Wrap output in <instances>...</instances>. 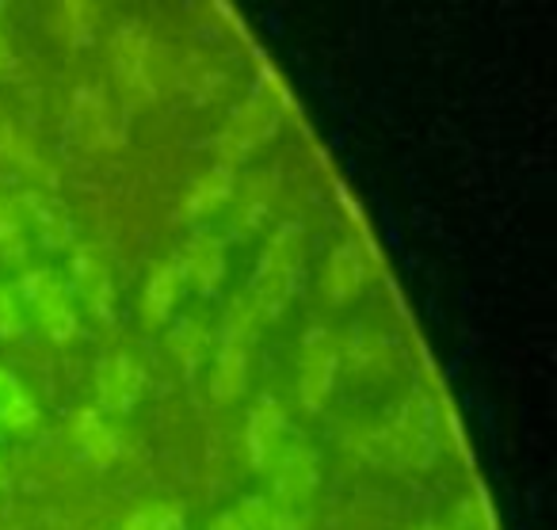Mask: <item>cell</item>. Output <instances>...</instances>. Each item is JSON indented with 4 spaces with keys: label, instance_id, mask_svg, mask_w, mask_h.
Listing matches in <instances>:
<instances>
[{
    "label": "cell",
    "instance_id": "1",
    "mask_svg": "<svg viewBox=\"0 0 557 530\" xmlns=\"http://www.w3.org/2000/svg\"><path fill=\"white\" fill-rule=\"evenodd\" d=\"M367 458L394 469H428L440 461V416L424 393L397 400L386 423L363 443Z\"/></svg>",
    "mask_w": 557,
    "mask_h": 530
},
{
    "label": "cell",
    "instance_id": "2",
    "mask_svg": "<svg viewBox=\"0 0 557 530\" xmlns=\"http://www.w3.org/2000/svg\"><path fill=\"white\" fill-rule=\"evenodd\" d=\"M302 279H306V225L287 218L260 245V256H256L252 279H248L245 291L252 294L256 306L263 309V317L271 324L275 317L287 313L290 301L298 298Z\"/></svg>",
    "mask_w": 557,
    "mask_h": 530
},
{
    "label": "cell",
    "instance_id": "3",
    "mask_svg": "<svg viewBox=\"0 0 557 530\" xmlns=\"http://www.w3.org/2000/svg\"><path fill=\"white\" fill-rule=\"evenodd\" d=\"M16 294L24 301V313L35 329L54 344H73L81 340V309L73 301V291L65 275L54 268H24L16 283Z\"/></svg>",
    "mask_w": 557,
    "mask_h": 530
},
{
    "label": "cell",
    "instance_id": "4",
    "mask_svg": "<svg viewBox=\"0 0 557 530\" xmlns=\"http://www.w3.org/2000/svg\"><path fill=\"white\" fill-rule=\"evenodd\" d=\"M278 126H283V103H278V96L268 93V88L252 93L248 100H240L237 108H233V115L225 119V126L218 131V138H214L218 164L233 169V164L248 161L256 149H263L275 138Z\"/></svg>",
    "mask_w": 557,
    "mask_h": 530
},
{
    "label": "cell",
    "instance_id": "5",
    "mask_svg": "<svg viewBox=\"0 0 557 530\" xmlns=\"http://www.w3.org/2000/svg\"><path fill=\"white\" fill-rule=\"evenodd\" d=\"M336 378H341V340L325 329V324H310L298 344V405L302 412L318 416L336 393Z\"/></svg>",
    "mask_w": 557,
    "mask_h": 530
},
{
    "label": "cell",
    "instance_id": "6",
    "mask_svg": "<svg viewBox=\"0 0 557 530\" xmlns=\"http://www.w3.org/2000/svg\"><path fill=\"white\" fill-rule=\"evenodd\" d=\"M153 42H149L146 27L123 24L111 35V73H115L119 96H123V108H141L157 96L153 85Z\"/></svg>",
    "mask_w": 557,
    "mask_h": 530
},
{
    "label": "cell",
    "instance_id": "7",
    "mask_svg": "<svg viewBox=\"0 0 557 530\" xmlns=\"http://www.w3.org/2000/svg\"><path fill=\"white\" fill-rule=\"evenodd\" d=\"M65 134L85 153H111V149L123 146V119H119L115 103L108 100V93H100L96 85H85L70 100Z\"/></svg>",
    "mask_w": 557,
    "mask_h": 530
},
{
    "label": "cell",
    "instance_id": "8",
    "mask_svg": "<svg viewBox=\"0 0 557 530\" xmlns=\"http://www.w3.org/2000/svg\"><path fill=\"white\" fill-rule=\"evenodd\" d=\"M263 477L271 481L268 496L275 500L278 507L298 511V507L310 504L313 492L321 489V454H318V446H310L302 435H295L287 451L271 461Z\"/></svg>",
    "mask_w": 557,
    "mask_h": 530
},
{
    "label": "cell",
    "instance_id": "9",
    "mask_svg": "<svg viewBox=\"0 0 557 530\" xmlns=\"http://www.w3.org/2000/svg\"><path fill=\"white\" fill-rule=\"evenodd\" d=\"M96 412L131 416L146 397V367L134 352H108L92 370Z\"/></svg>",
    "mask_w": 557,
    "mask_h": 530
},
{
    "label": "cell",
    "instance_id": "10",
    "mask_svg": "<svg viewBox=\"0 0 557 530\" xmlns=\"http://www.w3.org/2000/svg\"><path fill=\"white\" fill-rule=\"evenodd\" d=\"M70 291L77 309H85L92 321L111 324L119 313V291H115V275H111V263L103 260L96 248L81 245L70 256Z\"/></svg>",
    "mask_w": 557,
    "mask_h": 530
},
{
    "label": "cell",
    "instance_id": "11",
    "mask_svg": "<svg viewBox=\"0 0 557 530\" xmlns=\"http://www.w3.org/2000/svg\"><path fill=\"white\" fill-rule=\"evenodd\" d=\"M172 260H176L184 286H191L199 298H214L230 275V248H225L222 233L214 230H195Z\"/></svg>",
    "mask_w": 557,
    "mask_h": 530
},
{
    "label": "cell",
    "instance_id": "12",
    "mask_svg": "<svg viewBox=\"0 0 557 530\" xmlns=\"http://www.w3.org/2000/svg\"><path fill=\"white\" fill-rule=\"evenodd\" d=\"M295 423H290L287 408L275 397H260L245 420V461L256 473H268V466L287 451L295 439Z\"/></svg>",
    "mask_w": 557,
    "mask_h": 530
},
{
    "label": "cell",
    "instance_id": "13",
    "mask_svg": "<svg viewBox=\"0 0 557 530\" xmlns=\"http://www.w3.org/2000/svg\"><path fill=\"white\" fill-rule=\"evenodd\" d=\"M65 435H70L77 458H85L88 466H96V469L115 466L126 454L123 431L115 428V420H108V416L96 412V408H77V412L70 416V423H65Z\"/></svg>",
    "mask_w": 557,
    "mask_h": 530
},
{
    "label": "cell",
    "instance_id": "14",
    "mask_svg": "<svg viewBox=\"0 0 557 530\" xmlns=\"http://www.w3.org/2000/svg\"><path fill=\"white\" fill-rule=\"evenodd\" d=\"M371 283V260L356 241H341L321 263V294L329 306H351Z\"/></svg>",
    "mask_w": 557,
    "mask_h": 530
},
{
    "label": "cell",
    "instance_id": "15",
    "mask_svg": "<svg viewBox=\"0 0 557 530\" xmlns=\"http://www.w3.org/2000/svg\"><path fill=\"white\" fill-rule=\"evenodd\" d=\"M20 210H24V222L27 233L39 237L42 248L50 252H62V248L73 245V222H70V210L47 192V187H32V192L20 195Z\"/></svg>",
    "mask_w": 557,
    "mask_h": 530
},
{
    "label": "cell",
    "instance_id": "16",
    "mask_svg": "<svg viewBox=\"0 0 557 530\" xmlns=\"http://www.w3.org/2000/svg\"><path fill=\"white\" fill-rule=\"evenodd\" d=\"M180 298H184V279H180L176 260H161L153 271H149L146 286H141V298H138V317L149 332H161L172 324L180 309Z\"/></svg>",
    "mask_w": 557,
    "mask_h": 530
},
{
    "label": "cell",
    "instance_id": "17",
    "mask_svg": "<svg viewBox=\"0 0 557 530\" xmlns=\"http://www.w3.org/2000/svg\"><path fill=\"white\" fill-rule=\"evenodd\" d=\"M275 176H271L268 169H256L248 172L245 180H237V192H233L230 199V230L237 233V237H252L256 230L263 225V218H268L271 202H275Z\"/></svg>",
    "mask_w": 557,
    "mask_h": 530
},
{
    "label": "cell",
    "instance_id": "18",
    "mask_svg": "<svg viewBox=\"0 0 557 530\" xmlns=\"http://www.w3.org/2000/svg\"><path fill=\"white\" fill-rule=\"evenodd\" d=\"M207 530H302L298 511L278 507L271 496H240L233 507L210 519Z\"/></svg>",
    "mask_w": 557,
    "mask_h": 530
},
{
    "label": "cell",
    "instance_id": "19",
    "mask_svg": "<svg viewBox=\"0 0 557 530\" xmlns=\"http://www.w3.org/2000/svg\"><path fill=\"white\" fill-rule=\"evenodd\" d=\"M248 378H252V347L218 340L214 355H210V400L214 405L240 400L248 390Z\"/></svg>",
    "mask_w": 557,
    "mask_h": 530
},
{
    "label": "cell",
    "instance_id": "20",
    "mask_svg": "<svg viewBox=\"0 0 557 530\" xmlns=\"http://www.w3.org/2000/svg\"><path fill=\"white\" fill-rule=\"evenodd\" d=\"M164 344H169V355L176 359L180 374L191 382L202 370V362L210 359V321L202 313H176Z\"/></svg>",
    "mask_w": 557,
    "mask_h": 530
},
{
    "label": "cell",
    "instance_id": "21",
    "mask_svg": "<svg viewBox=\"0 0 557 530\" xmlns=\"http://www.w3.org/2000/svg\"><path fill=\"white\" fill-rule=\"evenodd\" d=\"M341 370H348L351 378H363V382L386 378L394 370V347L374 329L356 324V332L341 344Z\"/></svg>",
    "mask_w": 557,
    "mask_h": 530
},
{
    "label": "cell",
    "instance_id": "22",
    "mask_svg": "<svg viewBox=\"0 0 557 530\" xmlns=\"http://www.w3.org/2000/svg\"><path fill=\"white\" fill-rule=\"evenodd\" d=\"M233 192H237V172L225 169V164H214L210 172H202L191 187H187L184 202H180V218L184 222H207V218L222 214L230 207Z\"/></svg>",
    "mask_w": 557,
    "mask_h": 530
},
{
    "label": "cell",
    "instance_id": "23",
    "mask_svg": "<svg viewBox=\"0 0 557 530\" xmlns=\"http://www.w3.org/2000/svg\"><path fill=\"white\" fill-rule=\"evenodd\" d=\"M39 423L42 412L35 405L32 390L9 367H0V431L4 435H35Z\"/></svg>",
    "mask_w": 557,
    "mask_h": 530
},
{
    "label": "cell",
    "instance_id": "24",
    "mask_svg": "<svg viewBox=\"0 0 557 530\" xmlns=\"http://www.w3.org/2000/svg\"><path fill=\"white\" fill-rule=\"evenodd\" d=\"M263 324H268L263 309L256 306L252 294L240 291L237 298H230V306H225L222 324H218V340H225V344H240V347H256Z\"/></svg>",
    "mask_w": 557,
    "mask_h": 530
},
{
    "label": "cell",
    "instance_id": "25",
    "mask_svg": "<svg viewBox=\"0 0 557 530\" xmlns=\"http://www.w3.org/2000/svg\"><path fill=\"white\" fill-rule=\"evenodd\" d=\"M27 248H32V233H27L24 210L12 195L0 192V260L27 263Z\"/></svg>",
    "mask_w": 557,
    "mask_h": 530
},
{
    "label": "cell",
    "instance_id": "26",
    "mask_svg": "<svg viewBox=\"0 0 557 530\" xmlns=\"http://www.w3.org/2000/svg\"><path fill=\"white\" fill-rule=\"evenodd\" d=\"M0 161L9 164V169H16V172H27V176H35V180L50 176V169L42 164L39 149H35L12 123H0Z\"/></svg>",
    "mask_w": 557,
    "mask_h": 530
},
{
    "label": "cell",
    "instance_id": "27",
    "mask_svg": "<svg viewBox=\"0 0 557 530\" xmlns=\"http://www.w3.org/2000/svg\"><path fill=\"white\" fill-rule=\"evenodd\" d=\"M115 530H187V511L169 500H153V504L134 507Z\"/></svg>",
    "mask_w": 557,
    "mask_h": 530
},
{
    "label": "cell",
    "instance_id": "28",
    "mask_svg": "<svg viewBox=\"0 0 557 530\" xmlns=\"http://www.w3.org/2000/svg\"><path fill=\"white\" fill-rule=\"evenodd\" d=\"M27 332V313L16 286L0 283V340H20Z\"/></svg>",
    "mask_w": 557,
    "mask_h": 530
},
{
    "label": "cell",
    "instance_id": "29",
    "mask_svg": "<svg viewBox=\"0 0 557 530\" xmlns=\"http://www.w3.org/2000/svg\"><path fill=\"white\" fill-rule=\"evenodd\" d=\"M450 527L455 530H493V522H488V511L478 496H462L455 504V522H450Z\"/></svg>",
    "mask_w": 557,
    "mask_h": 530
},
{
    "label": "cell",
    "instance_id": "30",
    "mask_svg": "<svg viewBox=\"0 0 557 530\" xmlns=\"http://www.w3.org/2000/svg\"><path fill=\"white\" fill-rule=\"evenodd\" d=\"M16 73V47L4 32H0V77H12Z\"/></svg>",
    "mask_w": 557,
    "mask_h": 530
},
{
    "label": "cell",
    "instance_id": "31",
    "mask_svg": "<svg viewBox=\"0 0 557 530\" xmlns=\"http://www.w3.org/2000/svg\"><path fill=\"white\" fill-rule=\"evenodd\" d=\"M409 530H455V527H447V522H417V527H409Z\"/></svg>",
    "mask_w": 557,
    "mask_h": 530
},
{
    "label": "cell",
    "instance_id": "32",
    "mask_svg": "<svg viewBox=\"0 0 557 530\" xmlns=\"http://www.w3.org/2000/svg\"><path fill=\"white\" fill-rule=\"evenodd\" d=\"M4 484H9V461L0 458V489H4Z\"/></svg>",
    "mask_w": 557,
    "mask_h": 530
}]
</instances>
